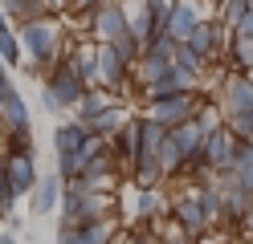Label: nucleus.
<instances>
[{"mask_svg": "<svg viewBox=\"0 0 253 244\" xmlns=\"http://www.w3.org/2000/svg\"><path fill=\"white\" fill-rule=\"evenodd\" d=\"M110 49H115V57L126 65V70H131V65L139 61V53H143V45H139L135 37H131V33H123V37L119 41H110Z\"/></svg>", "mask_w": 253, "mask_h": 244, "instance_id": "obj_22", "label": "nucleus"}, {"mask_svg": "<svg viewBox=\"0 0 253 244\" xmlns=\"http://www.w3.org/2000/svg\"><path fill=\"white\" fill-rule=\"evenodd\" d=\"M61 4H66V0H45V8H61Z\"/></svg>", "mask_w": 253, "mask_h": 244, "instance_id": "obj_30", "label": "nucleus"}, {"mask_svg": "<svg viewBox=\"0 0 253 244\" xmlns=\"http://www.w3.org/2000/svg\"><path fill=\"white\" fill-rule=\"evenodd\" d=\"M180 45H188L204 65H209L220 49H225V25H220V21H200L192 33H188V41H180Z\"/></svg>", "mask_w": 253, "mask_h": 244, "instance_id": "obj_8", "label": "nucleus"}, {"mask_svg": "<svg viewBox=\"0 0 253 244\" xmlns=\"http://www.w3.org/2000/svg\"><path fill=\"white\" fill-rule=\"evenodd\" d=\"M168 57H160V53H151V49H143V53H139V61H135V77H139V90L143 86H151L155 77H164L168 73Z\"/></svg>", "mask_w": 253, "mask_h": 244, "instance_id": "obj_17", "label": "nucleus"}, {"mask_svg": "<svg viewBox=\"0 0 253 244\" xmlns=\"http://www.w3.org/2000/svg\"><path fill=\"white\" fill-rule=\"evenodd\" d=\"M66 4H70V12H86V16H90L94 8L102 4V0H66Z\"/></svg>", "mask_w": 253, "mask_h": 244, "instance_id": "obj_28", "label": "nucleus"}, {"mask_svg": "<svg viewBox=\"0 0 253 244\" xmlns=\"http://www.w3.org/2000/svg\"><path fill=\"white\" fill-rule=\"evenodd\" d=\"M160 244H164V240H160ZM168 244H180V240H168Z\"/></svg>", "mask_w": 253, "mask_h": 244, "instance_id": "obj_32", "label": "nucleus"}, {"mask_svg": "<svg viewBox=\"0 0 253 244\" xmlns=\"http://www.w3.org/2000/svg\"><path fill=\"white\" fill-rule=\"evenodd\" d=\"M171 220H176V228H180L184 236H204V232L212 228V224H209V216H204V208L196 204V195H192V191H188L184 200L171 208Z\"/></svg>", "mask_w": 253, "mask_h": 244, "instance_id": "obj_12", "label": "nucleus"}, {"mask_svg": "<svg viewBox=\"0 0 253 244\" xmlns=\"http://www.w3.org/2000/svg\"><path fill=\"white\" fill-rule=\"evenodd\" d=\"M12 200H17V195L8 191V183H4V175H0V216H4V211H12Z\"/></svg>", "mask_w": 253, "mask_h": 244, "instance_id": "obj_27", "label": "nucleus"}, {"mask_svg": "<svg viewBox=\"0 0 253 244\" xmlns=\"http://www.w3.org/2000/svg\"><path fill=\"white\" fill-rule=\"evenodd\" d=\"M0 29H8V16H4V12H0Z\"/></svg>", "mask_w": 253, "mask_h": 244, "instance_id": "obj_31", "label": "nucleus"}, {"mask_svg": "<svg viewBox=\"0 0 253 244\" xmlns=\"http://www.w3.org/2000/svg\"><path fill=\"white\" fill-rule=\"evenodd\" d=\"M21 49H29L33 53V61H29V70L33 73H49L57 61H66V49H61V29L53 21H29L21 25Z\"/></svg>", "mask_w": 253, "mask_h": 244, "instance_id": "obj_1", "label": "nucleus"}, {"mask_svg": "<svg viewBox=\"0 0 253 244\" xmlns=\"http://www.w3.org/2000/svg\"><path fill=\"white\" fill-rule=\"evenodd\" d=\"M90 33H94V45H110L126 33V12H123V0H102L98 8L90 12Z\"/></svg>", "mask_w": 253, "mask_h": 244, "instance_id": "obj_5", "label": "nucleus"}, {"mask_svg": "<svg viewBox=\"0 0 253 244\" xmlns=\"http://www.w3.org/2000/svg\"><path fill=\"white\" fill-rule=\"evenodd\" d=\"M110 106H119V98L110 94V90H102V86H90V90L82 94V102H78L74 110H78V122H82V126L90 130V122L98 118V114H106Z\"/></svg>", "mask_w": 253, "mask_h": 244, "instance_id": "obj_14", "label": "nucleus"}, {"mask_svg": "<svg viewBox=\"0 0 253 244\" xmlns=\"http://www.w3.org/2000/svg\"><path fill=\"white\" fill-rule=\"evenodd\" d=\"M4 155H33V135L25 130H4Z\"/></svg>", "mask_w": 253, "mask_h": 244, "instance_id": "obj_23", "label": "nucleus"}, {"mask_svg": "<svg viewBox=\"0 0 253 244\" xmlns=\"http://www.w3.org/2000/svg\"><path fill=\"white\" fill-rule=\"evenodd\" d=\"M119 236V224L115 220H94V224H78L57 232V244H115Z\"/></svg>", "mask_w": 253, "mask_h": 244, "instance_id": "obj_10", "label": "nucleus"}, {"mask_svg": "<svg viewBox=\"0 0 253 244\" xmlns=\"http://www.w3.org/2000/svg\"><path fill=\"white\" fill-rule=\"evenodd\" d=\"M0 12L4 16H17L21 25H29V21H45V0H0Z\"/></svg>", "mask_w": 253, "mask_h": 244, "instance_id": "obj_18", "label": "nucleus"}, {"mask_svg": "<svg viewBox=\"0 0 253 244\" xmlns=\"http://www.w3.org/2000/svg\"><path fill=\"white\" fill-rule=\"evenodd\" d=\"M82 139H86V126H82V122H61V126L53 130V146H57V155H74L78 146H82Z\"/></svg>", "mask_w": 253, "mask_h": 244, "instance_id": "obj_19", "label": "nucleus"}, {"mask_svg": "<svg viewBox=\"0 0 253 244\" xmlns=\"http://www.w3.org/2000/svg\"><path fill=\"white\" fill-rule=\"evenodd\" d=\"M200 114V94H168V98H155V102H147V114L143 118L160 122L164 130L180 126V122H192Z\"/></svg>", "mask_w": 253, "mask_h": 244, "instance_id": "obj_3", "label": "nucleus"}, {"mask_svg": "<svg viewBox=\"0 0 253 244\" xmlns=\"http://www.w3.org/2000/svg\"><path fill=\"white\" fill-rule=\"evenodd\" d=\"M0 175H4V183H8L12 195H29L37 187V179H41L33 155H4L0 159Z\"/></svg>", "mask_w": 253, "mask_h": 244, "instance_id": "obj_6", "label": "nucleus"}, {"mask_svg": "<svg viewBox=\"0 0 253 244\" xmlns=\"http://www.w3.org/2000/svg\"><path fill=\"white\" fill-rule=\"evenodd\" d=\"M0 122H4V130H25L29 126V106L17 90V81H8V77H0Z\"/></svg>", "mask_w": 253, "mask_h": 244, "instance_id": "obj_9", "label": "nucleus"}, {"mask_svg": "<svg viewBox=\"0 0 253 244\" xmlns=\"http://www.w3.org/2000/svg\"><path fill=\"white\" fill-rule=\"evenodd\" d=\"M233 37H245V41H253V8L241 16V21L233 25Z\"/></svg>", "mask_w": 253, "mask_h": 244, "instance_id": "obj_26", "label": "nucleus"}, {"mask_svg": "<svg viewBox=\"0 0 253 244\" xmlns=\"http://www.w3.org/2000/svg\"><path fill=\"white\" fill-rule=\"evenodd\" d=\"M123 77H126V65L115 57V49L98 45V49H94V86L115 90V86H123Z\"/></svg>", "mask_w": 253, "mask_h": 244, "instance_id": "obj_13", "label": "nucleus"}, {"mask_svg": "<svg viewBox=\"0 0 253 244\" xmlns=\"http://www.w3.org/2000/svg\"><path fill=\"white\" fill-rule=\"evenodd\" d=\"M220 114H225V122L253 118V81L245 73H225L220 77Z\"/></svg>", "mask_w": 253, "mask_h": 244, "instance_id": "obj_4", "label": "nucleus"}, {"mask_svg": "<svg viewBox=\"0 0 253 244\" xmlns=\"http://www.w3.org/2000/svg\"><path fill=\"white\" fill-rule=\"evenodd\" d=\"M61 200V179L57 175H45L37 179V187L29 191V211H37V216H45V211H53Z\"/></svg>", "mask_w": 253, "mask_h": 244, "instance_id": "obj_15", "label": "nucleus"}, {"mask_svg": "<svg viewBox=\"0 0 253 244\" xmlns=\"http://www.w3.org/2000/svg\"><path fill=\"white\" fill-rule=\"evenodd\" d=\"M200 21L204 16H200L196 0H171V8H168V37L180 45V41H188V33H192Z\"/></svg>", "mask_w": 253, "mask_h": 244, "instance_id": "obj_11", "label": "nucleus"}, {"mask_svg": "<svg viewBox=\"0 0 253 244\" xmlns=\"http://www.w3.org/2000/svg\"><path fill=\"white\" fill-rule=\"evenodd\" d=\"M110 151H119L123 167H131V163L143 155V139H139V114L123 122V130H119V146H110Z\"/></svg>", "mask_w": 253, "mask_h": 244, "instance_id": "obj_16", "label": "nucleus"}, {"mask_svg": "<svg viewBox=\"0 0 253 244\" xmlns=\"http://www.w3.org/2000/svg\"><path fill=\"white\" fill-rule=\"evenodd\" d=\"M0 244H17V236H12V232H0Z\"/></svg>", "mask_w": 253, "mask_h": 244, "instance_id": "obj_29", "label": "nucleus"}, {"mask_svg": "<svg viewBox=\"0 0 253 244\" xmlns=\"http://www.w3.org/2000/svg\"><path fill=\"white\" fill-rule=\"evenodd\" d=\"M171 70H184V73H192V77H204V61L188 45H176V49H171Z\"/></svg>", "mask_w": 253, "mask_h": 244, "instance_id": "obj_21", "label": "nucleus"}, {"mask_svg": "<svg viewBox=\"0 0 253 244\" xmlns=\"http://www.w3.org/2000/svg\"><path fill=\"white\" fill-rule=\"evenodd\" d=\"M0 61H4V65H17L21 61V41H17L12 29H0Z\"/></svg>", "mask_w": 253, "mask_h": 244, "instance_id": "obj_24", "label": "nucleus"}, {"mask_svg": "<svg viewBox=\"0 0 253 244\" xmlns=\"http://www.w3.org/2000/svg\"><path fill=\"white\" fill-rule=\"evenodd\" d=\"M123 122H126V110H123V106H110L106 114H98V118L90 122V130H94L98 139H106V142H110V135H119Z\"/></svg>", "mask_w": 253, "mask_h": 244, "instance_id": "obj_20", "label": "nucleus"}, {"mask_svg": "<svg viewBox=\"0 0 253 244\" xmlns=\"http://www.w3.org/2000/svg\"><path fill=\"white\" fill-rule=\"evenodd\" d=\"M86 90H90V86L70 70V61H57L53 70L45 73V106H49L53 114L74 110L78 102H82V94H86Z\"/></svg>", "mask_w": 253, "mask_h": 244, "instance_id": "obj_2", "label": "nucleus"}, {"mask_svg": "<svg viewBox=\"0 0 253 244\" xmlns=\"http://www.w3.org/2000/svg\"><path fill=\"white\" fill-rule=\"evenodd\" d=\"M155 208H160V191H139L135 195V216L139 220H151Z\"/></svg>", "mask_w": 253, "mask_h": 244, "instance_id": "obj_25", "label": "nucleus"}, {"mask_svg": "<svg viewBox=\"0 0 253 244\" xmlns=\"http://www.w3.org/2000/svg\"><path fill=\"white\" fill-rule=\"evenodd\" d=\"M233 151H237V139L229 135V126L209 130V135H204V171L225 175L229 163H233Z\"/></svg>", "mask_w": 253, "mask_h": 244, "instance_id": "obj_7", "label": "nucleus"}]
</instances>
